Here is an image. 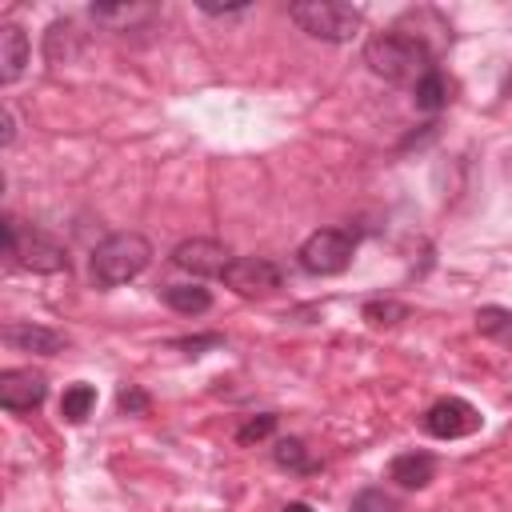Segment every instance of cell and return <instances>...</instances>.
Listing matches in <instances>:
<instances>
[{
	"mask_svg": "<svg viewBox=\"0 0 512 512\" xmlns=\"http://www.w3.org/2000/svg\"><path fill=\"white\" fill-rule=\"evenodd\" d=\"M412 100H416L420 112H440L448 104V80H444V72L432 68L428 76H420L416 88H412Z\"/></svg>",
	"mask_w": 512,
	"mask_h": 512,
	"instance_id": "15",
	"label": "cell"
},
{
	"mask_svg": "<svg viewBox=\"0 0 512 512\" xmlns=\"http://www.w3.org/2000/svg\"><path fill=\"white\" fill-rule=\"evenodd\" d=\"M272 432H276V416H272V412H260V416H252L248 424H240L236 440H240V444H256V440H264V436H272Z\"/></svg>",
	"mask_w": 512,
	"mask_h": 512,
	"instance_id": "20",
	"label": "cell"
},
{
	"mask_svg": "<svg viewBox=\"0 0 512 512\" xmlns=\"http://www.w3.org/2000/svg\"><path fill=\"white\" fill-rule=\"evenodd\" d=\"M148 260H152V244L140 232H112L92 252V280L100 288L128 284L148 268Z\"/></svg>",
	"mask_w": 512,
	"mask_h": 512,
	"instance_id": "2",
	"label": "cell"
},
{
	"mask_svg": "<svg viewBox=\"0 0 512 512\" xmlns=\"http://www.w3.org/2000/svg\"><path fill=\"white\" fill-rule=\"evenodd\" d=\"M480 424H484L480 412H476L468 400H460V396L436 400V404L424 412V432L436 436V440H460V436L476 432Z\"/></svg>",
	"mask_w": 512,
	"mask_h": 512,
	"instance_id": "6",
	"label": "cell"
},
{
	"mask_svg": "<svg viewBox=\"0 0 512 512\" xmlns=\"http://www.w3.org/2000/svg\"><path fill=\"white\" fill-rule=\"evenodd\" d=\"M172 264L184 268V272H192V276H224L228 264H232V252L220 240L196 236V240H184V244L172 248Z\"/></svg>",
	"mask_w": 512,
	"mask_h": 512,
	"instance_id": "7",
	"label": "cell"
},
{
	"mask_svg": "<svg viewBox=\"0 0 512 512\" xmlns=\"http://www.w3.org/2000/svg\"><path fill=\"white\" fill-rule=\"evenodd\" d=\"M4 252H8L20 268H28V272H44V276L68 272V252H64V244L52 240V236L40 232V228H20L12 216H4Z\"/></svg>",
	"mask_w": 512,
	"mask_h": 512,
	"instance_id": "4",
	"label": "cell"
},
{
	"mask_svg": "<svg viewBox=\"0 0 512 512\" xmlns=\"http://www.w3.org/2000/svg\"><path fill=\"white\" fill-rule=\"evenodd\" d=\"M12 136H16V120H12V112L4 108V144H12Z\"/></svg>",
	"mask_w": 512,
	"mask_h": 512,
	"instance_id": "24",
	"label": "cell"
},
{
	"mask_svg": "<svg viewBox=\"0 0 512 512\" xmlns=\"http://www.w3.org/2000/svg\"><path fill=\"white\" fill-rule=\"evenodd\" d=\"M272 460H276L280 468H288V472H300V476L320 468V464L308 456V448H304L300 440H292V436H288V440H276V448H272Z\"/></svg>",
	"mask_w": 512,
	"mask_h": 512,
	"instance_id": "17",
	"label": "cell"
},
{
	"mask_svg": "<svg viewBox=\"0 0 512 512\" xmlns=\"http://www.w3.org/2000/svg\"><path fill=\"white\" fill-rule=\"evenodd\" d=\"M164 304L184 312V316H200V312L212 308V296L200 284H172V288H164Z\"/></svg>",
	"mask_w": 512,
	"mask_h": 512,
	"instance_id": "14",
	"label": "cell"
},
{
	"mask_svg": "<svg viewBox=\"0 0 512 512\" xmlns=\"http://www.w3.org/2000/svg\"><path fill=\"white\" fill-rule=\"evenodd\" d=\"M96 408V388L92 384H68L64 396H60V416L68 424H84Z\"/></svg>",
	"mask_w": 512,
	"mask_h": 512,
	"instance_id": "16",
	"label": "cell"
},
{
	"mask_svg": "<svg viewBox=\"0 0 512 512\" xmlns=\"http://www.w3.org/2000/svg\"><path fill=\"white\" fill-rule=\"evenodd\" d=\"M44 396H48V384L40 372H32V368H4L0 372V404L8 412H32L44 404Z\"/></svg>",
	"mask_w": 512,
	"mask_h": 512,
	"instance_id": "9",
	"label": "cell"
},
{
	"mask_svg": "<svg viewBox=\"0 0 512 512\" xmlns=\"http://www.w3.org/2000/svg\"><path fill=\"white\" fill-rule=\"evenodd\" d=\"M404 316H408V308L396 304V300H368V304H364V320L376 324V328H380V324H384V328H388V324H400Z\"/></svg>",
	"mask_w": 512,
	"mask_h": 512,
	"instance_id": "19",
	"label": "cell"
},
{
	"mask_svg": "<svg viewBox=\"0 0 512 512\" xmlns=\"http://www.w3.org/2000/svg\"><path fill=\"white\" fill-rule=\"evenodd\" d=\"M4 344L20 348V352H40V356H52L64 348V336L52 332V328H40V324H8L4 328Z\"/></svg>",
	"mask_w": 512,
	"mask_h": 512,
	"instance_id": "10",
	"label": "cell"
},
{
	"mask_svg": "<svg viewBox=\"0 0 512 512\" xmlns=\"http://www.w3.org/2000/svg\"><path fill=\"white\" fill-rule=\"evenodd\" d=\"M220 336H192V340H176V348H188L192 356H200V348H216Z\"/></svg>",
	"mask_w": 512,
	"mask_h": 512,
	"instance_id": "23",
	"label": "cell"
},
{
	"mask_svg": "<svg viewBox=\"0 0 512 512\" xmlns=\"http://www.w3.org/2000/svg\"><path fill=\"white\" fill-rule=\"evenodd\" d=\"M224 284L240 296H268L272 288H280V268L264 256H240V260L228 264Z\"/></svg>",
	"mask_w": 512,
	"mask_h": 512,
	"instance_id": "8",
	"label": "cell"
},
{
	"mask_svg": "<svg viewBox=\"0 0 512 512\" xmlns=\"http://www.w3.org/2000/svg\"><path fill=\"white\" fill-rule=\"evenodd\" d=\"M364 64L376 76H384L392 84H412V88H416L420 76H428L436 68L432 64V48L420 36H408V32H380V36H372L368 48H364Z\"/></svg>",
	"mask_w": 512,
	"mask_h": 512,
	"instance_id": "1",
	"label": "cell"
},
{
	"mask_svg": "<svg viewBox=\"0 0 512 512\" xmlns=\"http://www.w3.org/2000/svg\"><path fill=\"white\" fill-rule=\"evenodd\" d=\"M300 268L312 276H336L352 264V236L344 228H320L300 244Z\"/></svg>",
	"mask_w": 512,
	"mask_h": 512,
	"instance_id": "5",
	"label": "cell"
},
{
	"mask_svg": "<svg viewBox=\"0 0 512 512\" xmlns=\"http://www.w3.org/2000/svg\"><path fill=\"white\" fill-rule=\"evenodd\" d=\"M28 36L16 28V24H4L0 28V80L4 84H12V80H20V72H24V64H28Z\"/></svg>",
	"mask_w": 512,
	"mask_h": 512,
	"instance_id": "11",
	"label": "cell"
},
{
	"mask_svg": "<svg viewBox=\"0 0 512 512\" xmlns=\"http://www.w3.org/2000/svg\"><path fill=\"white\" fill-rule=\"evenodd\" d=\"M476 328H480L484 336H492V340H512V312L488 304V308L476 312Z\"/></svg>",
	"mask_w": 512,
	"mask_h": 512,
	"instance_id": "18",
	"label": "cell"
},
{
	"mask_svg": "<svg viewBox=\"0 0 512 512\" xmlns=\"http://www.w3.org/2000/svg\"><path fill=\"white\" fill-rule=\"evenodd\" d=\"M280 512H312V508H308V504H304V500H292V504H284V508H280Z\"/></svg>",
	"mask_w": 512,
	"mask_h": 512,
	"instance_id": "25",
	"label": "cell"
},
{
	"mask_svg": "<svg viewBox=\"0 0 512 512\" xmlns=\"http://www.w3.org/2000/svg\"><path fill=\"white\" fill-rule=\"evenodd\" d=\"M116 404H120V412H128V416H144V412H148V392L136 388V384H128V388H120Z\"/></svg>",
	"mask_w": 512,
	"mask_h": 512,
	"instance_id": "22",
	"label": "cell"
},
{
	"mask_svg": "<svg viewBox=\"0 0 512 512\" xmlns=\"http://www.w3.org/2000/svg\"><path fill=\"white\" fill-rule=\"evenodd\" d=\"M388 476L400 484V488H424L432 484L436 476V460L428 452H400L392 464H388Z\"/></svg>",
	"mask_w": 512,
	"mask_h": 512,
	"instance_id": "12",
	"label": "cell"
},
{
	"mask_svg": "<svg viewBox=\"0 0 512 512\" xmlns=\"http://www.w3.org/2000/svg\"><path fill=\"white\" fill-rule=\"evenodd\" d=\"M352 512H396V500L384 496V488H364V492H356Z\"/></svg>",
	"mask_w": 512,
	"mask_h": 512,
	"instance_id": "21",
	"label": "cell"
},
{
	"mask_svg": "<svg viewBox=\"0 0 512 512\" xmlns=\"http://www.w3.org/2000/svg\"><path fill=\"white\" fill-rule=\"evenodd\" d=\"M288 16L296 20L300 32H308L316 40H328V44L352 40L364 24V12L352 8V4H340V0H296L288 8Z\"/></svg>",
	"mask_w": 512,
	"mask_h": 512,
	"instance_id": "3",
	"label": "cell"
},
{
	"mask_svg": "<svg viewBox=\"0 0 512 512\" xmlns=\"http://www.w3.org/2000/svg\"><path fill=\"white\" fill-rule=\"evenodd\" d=\"M152 16H156L152 4H92V20H100L108 28H136Z\"/></svg>",
	"mask_w": 512,
	"mask_h": 512,
	"instance_id": "13",
	"label": "cell"
}]
</instances>
